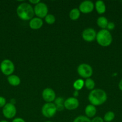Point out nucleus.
Masks as SVG:
<instances>
[{
    "label": "nucleus",
    "instance_id": "obj_1",
    "mask_svg": "<svg viewBox=\"0 0 122 122\" xmlns=\"http://www.w3.org/2000/svg\"><path fill=\"white\" fill-rule=\"evenodd\" d=\"M88 100L90 104L95 107L101 106L107 100V94L103 89H93L89 94Z\"/></svg>",
    "mask_w": 122,
    "mask_h": 122
},
{
    "label": "nucleus",
    "instance_id": "obj_2",
    "mask_svg": "<svg viewBox=\"0 0 122 122\" xmlns=\"http://www.w3.org/2000/svg\"><path fill=\"white\" fill-rule=\"evenodd\" d=\"M16 13L17 16L25 21L31 20L35 14L32 6L28 2L20 4L17 8Z\"/></svg>",
    "mask_w": 122,
    "mask_h": 122
},
{
    "label": "nucleus",
    "instance_id": "obj_3",
    "mask_svg": "<svg viewBox=\"0 0 122 122\" xmlns=\"http://www.w3.org/2000/svg\"><path fill=\"white\" fill-rule=\"evenodd\" d=\"M96 39L99 45L104 47L110 46L112 42V36L107 29H101L96 33Z\"/></svg>",
    "mask_w": 122,
    "mask_h": 122
},
{
    "label": "nucleus",
    "instance_id": "obj_4",
    "mask_svg": "<svg viewBox=\"0 0 122 122\" xmlns=\"http://www.w3.org/2000/svg\"><path fill=\"white\" fill-rule=\"evenodd\" d=\"M0 70L2 74L7 76L13 75L15 70L14 63L8 59H5L0 64Z\"/></svg>",
    "mask_w": 122,
    "mask_h": 122
},
{
    "label": "nucleus",
    "instance_id": "obj_5",
    "mask_svg": "<svg viewBox=\"0 0 122 122\" xmlns=\"http://www.w3.org/2000/svg\"><path fill=\"white\" fill-rule=\"evenodd\" d=\"M57 109L53 102H46L41 108L42 114L46 118H51L56 114Z\"/></svg>",
    "mask_w": 122,
    "mask_h": 122
},
{
    "label": "nucleus",
    "instance_id": "obj_6",
    "mask_svg": "<svg viewBox=\"0 0 122 122\" xmlns=\"http://www.w3.org/2000/svg\"><path fill=\"white\" fill-rule=\"evenodd\" d=\"M77 72L81 77L84 79L90 78L93 75V69L88 64L83 63L80 64L77 68Z\"/></svg>",
    "mask_w": 122,
    "mask_h": 122
},
{
    "label": "nucleus",
    "instance_id": "obj_7",
    "mask_svg": "<svg viewBox=\"0 0 122 122\" xmlns=\"http://www.w3.org/2000/svg\"><path fill=\"white\" fill-rule=\"evenodd\" d=\"M16 113V107L10 102L6 104L2 108V114L7 119H11L14 118Z\"/></svg>",
    "mask_w": 122,
    "mask_h": 122
},
{
    "label": "nucleus",
    "instance_id": "obj_8",
    "mask_svg": "<svg viewBox=\"0 0 122 122\" xmlns=\"http://www.w3.org/2000/svg\"><path fill=\"white\" fill-rule=\"evenodd\" d=\"M34 14L37 15V17L43 19L45 18L48 14V7L47 5L44 2H40L38 4L35 5L33 8Z\"/></svg>",
    "mask_w": 122,
    "mask_h": 122
},
{
    "label": "nucleus",
    "instance_id": "obj_9",
    "mask_svg": "<svg viewBox=\"0 0 122 122\" xmlns=\"http://www.w3.org/2000/svg\"><path fill=\"white\" fill-rule=\"evenodd\" d=\"M42 97L46 102H52L56 99V93L51 88H45L42 92Z\"/></svg>",
    "mask_w": 122,
    "mask_h": 122
},
{
    "label": "nucleus",
    "instance_id": "obj_10",
    "mask_svg": "<svg viewBox=\"0 0 122 122\" xmlns=\"http://www.w3.org/2000/svg\"><path fill=\"white\" fill-rule=\"evenodd\" d=\"M94 8V5L91 1H83L79 5V10L80 13L84 14H88L93 11Z\"/></svg>",
    "mask_w": 122,
    "mask_h": 122
},
{
    "label": "nucleus",
    "instance_id": "obj_11",
    "mask_svg": "<svg viewBox=\"0 0 122 122\" xmlns=\"http://www.w3.org/2000/svg\"><path fill=\"white\" fill-rule=\"evenodd\" d=\"M96 32L93 28H87L82 32V38L85 41L92 42L96 39Z\"/></svg>",
    "mask_w": 122,
    "mask_h": 122
},
{
    "label": "nucleus",
    "instance_id": "obj_12",
    "mask_svg": "<svg viewBox=\"0 0 122 122\" xmlns=\"http://www.w3.org/2000/svg\"><path fill=\"white\" fill-rule=\"evenodd\" d=\"M79 106V101L75 97H69L65 100L64 107L68 110H74Z\"/></svg>",
    "mask_w": 122,
    "mask_h": 122
},
{
    "label": "nucleus",
    "instance_id": "obj_13",
    "mask_svg": "<svg viewBox=\"0 0 122 122\" xmlns=\"http://www.w3.org/2000/svg\"><path fill=\"white\" fill-rule=\"evenodd\" d=\"M30 28L33 30H38L43 25V21L41 19L38 17H33L29 21Z\"/></svg>",
    "mask_w": 122,
    "mask_h": 122
},
{
    "label": "nucleus",
    "instance_id": "obj_14",
    "mask_svg": "<svg viewBox=\"0 0 122 122\" xmlns=\"http://www.w3.org/2000/svg\"><path fill=\"white\" fill-rule=\"evenodd\" d=\"M85 114L86 116L88 118H92L94 117L96 113V108L95 106H93L92 104L87 105L86 107L84 110Z\"/></svg>",
    "mask_w": 122,
    "mask_h": 122
},
{
    "label": "nucleus",
    "instance_id": "obj_15",
    "mask_svg": "<svg viewBox=\"0 0 122 122\" xmlns=\"http://www.w3.org/2000/svg\"><path fill=\"white\" fill-rule=\"evenodd\" d=\"M94 7H95L96 11H97V13L99 14H104L106 11V6H105L104 1H101V0L97 1L95 2Z\"/></svg>",
    "mask_w": 122,
    "mask_h": 122
},
{
    "label": "nucleus",
    "instance_id": "obj_16",
    "mask_svg": "<svg viewBox=\"0 0 122 122\" xmlns=\"http://www.w3.org/2000/svg\"><path fill=\"white\" fill-rule=\"evenodd\" d=\"M7 81H8V83L13 86H17L19 85L20 82H21L20 77L15 75H11L8 76Z\"/></svg>",
    "mask_w": 122,
    "mask_h": 122
},
{
    "label": "nucleus",
    "instance_id": "obj_17",
    "mask_svg": "<svg viewBox=\"0 0 122 122\" xmlns=\"http://www.w3.org/2000/svg\"><path fill=\"white\" fill-rule=\"evenodd\" d=\"M108 20L105 17L100 16L98 18L96 21V23L98 26L102 29H106L107 27V25L108 24Z\"/></svg>",
    "mask_w": 122,
    "mask_h": 122
},
{
    "label": "nucleus",
    "instance_id": "obj_18",
    "mask_svg": "<svg viewBox=\"0 0 122 122\" xmlns=\"http://www.w3.org/2000/svg\"><path fill=\"white\" fill-rule=\"evenodd\" d=\"M69 17L71 20H73V21L78 20L80 17V11L79 9L77 8L72 9L69 12Z\"/></svg>",
    "mask_w": 122,
    "mask_h": 122
},
{
    "label": "nucleus",
    "instance_id": "obj_19",
    "mask_svg": "<svg viewBox=\"0 0 122 122\" xmlns=\"http://www.w3.org/2000/svg\"><path fill=\"white\" fill-rule=\"evenodd\" d=\"M84 86V81L81 79L76 80L73 84V87L75 89V90L77 91L81 90L83 88Z\"/></svg>",
    "mask_w": 122,
    "mask_h": 122
},
{
    "label": "nucleus",
    "instance_id": "obj_20",
    "mask_svg": "<svg viewBox=\"0 0 122 122\" xmlns=\"http://www.w3.org/2000/svg\"><path fill=\"white\" fill-rule=\"evenodd\" d=\"M84 86L87 89L92 91L93 89H94V86H95V83H94V81L92 79H86L84 82Z\"/></svg>",
    "mask_w": 122,
    "mask_h": 122
},
{
    "label": "nucleus",
    "instance_id": "obj_21",
    "mask_svg": "<svg viewBox=\"0 0 122 122\" xmlns=\"http://www.w3.org/2000/svg\"><path fill=\"white\" fill-rule=\"evenodd\" d=\"M115 118V114L114 112H108L105 113L104 117V120L105 122H111Z\"/></svg>",
    "mask_w": 122,
    "mask_h": 122
},
{
    "label": "nucleus",
    "instance_id": "obj_22",
    "mask_svg": "<svg viewBox=\"0 0 122 122\" xmlns=\"http://www.w3.org/2000/svg\"><path fill=\"white\" fill-rule=\"evenodd\" d=\"M45 21L49 25H53L56 21V17L54 15L51 14H48L44 18Z\"/></svg>",
    "mask_w": 122,
    "mask_h": 122
},
{
    "label": "nucleus",
    "instance_id": "obj_23",
    "mask_svg": "<svg viewBox=\"0 0 122 122\" xmlns=\"http://www.w3.org/2000/svg\"><path fill=\"white\" fill-rule=\"evenodd\" d=\"M73 122H91V120L86 116H79L74 119Z\"/></svg>",
    "mask_w": 122,
    "mask_h": 122
},
{
    "label": "nucleus",
    "instance_id": "obj_24",
    "mask_svg": "<svg viewBox=\"0 0 122 122\" xmlns=\"http://www.w3.org/2000/svg\"><path fill=\"white\" fill-rule=\"evenodd\" d=\"M64 98L62 97H57L56 98L55 100V104L56 106H61V105H64V102H65Z\"/></svg>",
    "mask_w": 122,
    "mask_h": 122
},
{
    "label": "nucleus",
    "instance_id": "obj_25",
    "mask_svg": "<svg viewBox=\"0 0 122 122\" xmlns=\"http://www.w3.org/2000/svg\"><path fill=\"white\" fill-rule=\"evenodd\" d=\"M91 122H104V119L102 118L101 117L97 116L94 117L91 120Z\"/></svg>",
    "mask_w": 122,
    "mask_h": 122
},
{
    "label": "nucleus",
    "instance_id": "obj_26",
    "mask_svg": "<svg viewBox=\"0 0 122 122\" xmlns=\"http://www.w3.org/2000/svg\"><path fill=\"white\" fill-rule=\"evenodd\" d=\"M6 100L3 97L0 96V108H3L6 104Z\"/></svg>",
    "mask_w": 122,
    "mask_h": 122
},
{
    "label": "nucleus",
    "instance_id": "obj_27",
    "mask_svg": "<svg viewBox=\"0 0 122 122\" xmlns=\"http://www.w3.org/2000/svg\"><path fill=\"white\" fill-rule=\"evenodd\" d=\"M115 28V24L114 22H112V21H110L108 22V24L107 25V29L108 30H113Z\"/></svg>",
    "mask_w": 122,
    "mask_h": 122
},
{
    "label": "nucleus",
    "instance_id": "obj_28",
    "mask_svg": "<svg viewBox=\"0 0 122 122\" xmlns=\"http://www.w3.org/2000/svg\"><path fill=\"white\" fill-rule=\"evenodd\" d=\"M11 122H26L25 121L24 119H23L22 118H20V117H17L15 118V119H13L12 120Z\"/></svg>",
    "mask_w": 122,
    "mask_h": 122
},
{
    "label": "nucleus",
    "instance_id": "obj_29",
    "mask_svg": "<svg viewBox=\"0 0 122 122\" xmlns=\"http://www.w3.org/2000/svg\"><path fill=\"white\" fill-rule=\"evenodd\" d=\"M41 1H39V0H30V1H29V3L35 5L38 4Z\"/></svg>",
    "mask_w": 122,
    "mask_h": 122
},
{
    "label": "nucleus",
    "instance_id": "obj_30",
    "mask_svg": "<svg viewBox=\"0 0 122 122\" xmlns=\"http://www.w3.org/2000/svg\"><path fill=\"white\" fill-rule=\"evenodd\" d=\"M78 95H79L78 91H77V90L74 91V93H73V95H74V96L75 97V98H76L78 96Z\"/></svg>",
    "mask_w": 122,
    "mask_h": 122
},
{
    "label": "nucleus",
    "instance_id": "obj_31",
    "mask_svg": "<svg viewBox=\"0 0 122 122\" xmlns=\"http://www.w3.org/2000/svg\"><path fill=\"white\" fill-rule=\"evenodd\" d=\"M118 88H119L120 90L122 91V79L120 80V81L119 82V83H118Z\"/></svg>",
    "mask_w": 122,
    "mask_h": 122
},
{
    "label": "nucleus",
    "instance_id": "obj_32",
    "mask_svg": "<svg viewBox=\"0 0 122 122\" xmlns=\"http://www.w3.org/2000/svg\"><path fill=\"white\" fill-rule=\"evenodd\" d=\"M10 103L13 104L14 105L16 104V100H14V99H11L10 101Z\"/></svg>",
    "mask_w": 122,
    "mask_h": 122
},
{
    "label": "nucleus",
    "instance_id": "obj_33",
    "mask_svg": "<svg viewBox=\"0 0 122 122\" xmlns=\"http://www.w3.org/2000/svg\"><path fill=\"white\" fill-rule=\"evenodd\" d=\"M0 122H8L7 120H1Z\"/></svg>",
    "mask_w": 122,
    "mask_h": 122
},
{
    "label": "nucleus",
    "instance_id": "obj_34",
    "mask_svg": "<svg viewBox=\"0 0 122 122\" xmlns=\"http://www.w3.org/2000/svg\"><path fill=\"white\" fill-rule=\"evenodd\" d=\"M51 122V121H46V122Z\"/></svg>",
    "mask_w": 122,
    "mask_h": 122
},
{
    "label": "nucleus",
    "instance_id": "obj_35",
    "mask_svg": "<svg viewBox=\"0 0 122 122\" xmlns=\"http://www.w3.org/2000/svg\"></svg>",
    "mask_w": 122,
    "mask_h": 122
}]
</instances>
